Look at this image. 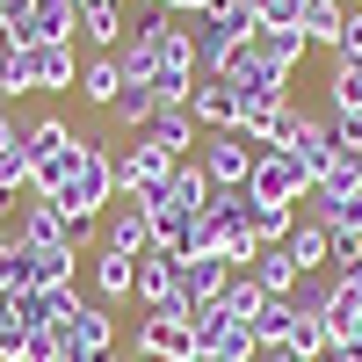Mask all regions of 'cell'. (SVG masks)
<instances>
[{
	"instance_id": "obj_41",
	"label": "cell",
	"mask_w": 362,
	"mask_h": 362,
	"mask_svg": "<svg viewBox=\"0 0 362 362\" xmlns=\"http://www.w3.org/2000/svg\"><path fill=\"white\" fill-rule=\"evenodd\" d=\"M290 348L305 355V362H319V355H326V319H305V312H297V326H290Z\"/></svg>"
},
{
	"instance_id": "obj_17",
	"label": "cell",
	"mask_w": 362,
	"mask_h": 362,
	"mask_svg": "<svg viewBox=\"0 0 362 362\" xmlns=\"http://www.w3.org/2000/svg\"><path fill=\"white\" fill-rule=\"evenodd\" d=\"M189 116H196L203 131H239L247 102H239V87H232V80H196V95H189Z\"/></svg>"
},
{
	"instance_id": "obj_37",
	"label": "cell",
	"mask_w": 362,
	"mask_h": 362,
	"mask_svg": "<svg viewBox=\"0 0 362 362\" xmlns=\"http://www.w3.org/2000/svg\"><path fill=\"white\" fill-rule=\"evenodd\" d=\"M247 203H254V196H247ZM290 225H297V210H290V203H254V239H261V247H283Z\"/></svg>"
},
{
	"instance_id": "obj_45",
	"label": "cell",
	"mask_w": 362,
	"mask_h": 362,
	"mask_svg": "<svg viewBox=\"0 0 362 362\" xmlns=\"http://www.w3.org/2000/svg\"><path fill=\"white\" fill-rule=\"evenodd\" d=\"M334 138H341V153H355V145H362V109H341L334 116Z\"/></svg>"
},
{
	"instance_id": "obj_27",
	"label": "cell",
	"mask_w": 362,
	"mask_h": 362,
	"mask_svg": "<svg viewBox=\"0 0 362 362\" xmlns=\"http://www.w3.org/2000/svg\"><path fill=\"white\" fill-rule=\"evenodd\" d=\"M73 80H80L73 44H37V95H66Z\"/></svg>"
},
{
	"instance_id": "obj_51",
	"label": "cell",
	"mask_w": 362,
	"mask_h": 362,
	"mask_svg": "<svg viewBox=\"0 0 362 362\" xmlns=\"http://www.w3.org/2000/svg\"><path fill=\"white\" fill-rule=\"evenodd\" d=\"M196 362H232V355H196Z\"/></svg>"
},
{
	"instance_id": "obj_43",
	"label": "cell",
	"mask_w": 362,
	"mask_h": 362,
	"mask_svg": "<svg viewBox=\"0 0 362 362\" xmlns=\"http://www.w3.org/2000/svg\"><path fill=\"white\" fill-rule=\"evenodd\" d=\"M334 283H341L348 305H362V247L355 254H334Z\"/></svg>"
},
{
	"instance_id": "obj_15",
	"label": "cell",
	"mask_w": 362,
	"mask_h": 362,
	"mask_svg": "<svg viewBox=\"0 0 362 362\" xmlns=\"http://www.w3.org/2000/svg\"><path fill=\"white\" fill-rule=\"evenodd\" d=\"M29 326H44V290H0V362L22 355Z\"/></svg>"
},
{
	"instance_id": "obj_22",
	"label": "cell",
	"mask_w": 362,
	"mask_h": 362,
	"mask_svg": "<svg viewBox=\"0 0 362 362\" xmlns=\"http://www.w3.org/2000/svg\"><path fill=\"white\" fill-rule=\"evenodd\" d=\"M80 102H95V109H116V95H124V66H116V58L109 51H95V58H87V66H80Z\"/></svg>"
},
{
	"instance_id": "obj_47",
	"label": "cell",
	"mask_w": 362,
	"mask_h": 362,
	"mask_svg": "<svg viewBox=\"0 0 362 362\" xmlns=\"http://www.w3.org/2000/svg\"><path fill=\"white\" fill-rule=\"evenodd\" d=\"M160 8H167V15H181V22H196V15H203V0H160Z\"/></svg>"
},
{
	"instance_id": "obj_21",
	"label": "cell",
	"mask_w": 362,
	"mask_h": 362,
	"mask_svg": "<svg viewBox=\"0 0 362 362\" xmlns=\"http://www.w3.org/2000/svg\"><path fill=\"white\" fill-rule=\"evenodd\" d=\"M283 254L297 261V276H312V268H334V239H326V225L297 218V225H290V239H283Z\"/></svg>"
},
{
	"instance_id": "obj_52",
	"label": "cell",
	"mask_w": 362,
	"mask_h": 362,
	"mask_svg": "<svg viewBox=\"0 0 362 362\" xmlns=\"http://www.w3.org/2000/svg\"><path fill=\"white\" fill-rule=\"evenodd\" d=\"M319 362H355V355H319Z\"/></svg>"
},
{
	"instance_id": "obj_1",
	"label": "cell",
	"mask_w": 362,
	"mask_h": 362,
	"mask_svg": "<svg viewBox=\"0 0 362 362\" xmlns=\"http://www.w3.org/2000/svg\"><path fill=\"white\" fill-rule=\"evenodd\" d=\"M22 153H29V196H58V189L73 181L87 138H80L73 124H58V116H37L29 138H22Z\"/></svg>"
},
{
	"instance_id": "obj_40",
	"label": "cell",
	"mask_w": 362,
	"mask_h": 362,
	"mask_svg": "<svg viewBox=\"0 0 362 362\" xmlns=\"http://www.w3.org/2000/svg\"><path fill=\"white\" fill-rule=\"evenodd\" d=\"M0 290H29V247H22V239L0 247Z\"/></svg>"
},
{
	"instance_id": "obj_16",
	"label": "cell",
	"mask_w": 362,
	"mask_h": 362,
	"mask_svg": "<svg viewBox=\"0 0 362 362\" xmlns=\"http://www.w3.org/2000/svg\"><path fill=\"white\" fill-rule=\"evenodd\" d=\"M102 247L131 254V261L153 254V218H145V203H138V196H116V218L102 225Z\"/></svg>"
},
{
	"instance_id": "obj_10",
	"label": "cell",
	"mask_w": 362,
	"mask_h": 362,
	"mask_svg": "<svg viewBox=\"0 0 362 362\" xmlns=\"http://www.w3.org/2000/svg\"><path fill=\"white\" fill-rule=\"evenodd\" d=\"M305 189H312V181L297 174L290 153H254V174H247V196H254V203H290V210H297Z\"/></svg>"
},
{
	"instance_id": "obj_26",
	"label": "cell",
	"mask_w": 362,
	"mask_h": 362,
	"mask_svg": "<svg viewBox=\"0 0 362 362\" xmlns=\"http://www.w3.org/2000/svg\"><path fill=\"white\" fill-rule=\"evenodd\" d=\"M247 51H261L268 58V66H283V73H297V66H305V29H254V44Z\"/></svg>"
},
{
	"instance_id": "obj_35",
	"label": "cell",
	"mask_w": 362,
	"mask_h": 362,
	"mask_svg": "<svg viewBox=\"0 0 362 362\" xmlns=\"http://www.w3.org/2000/svg\"><path fill=\"white\" fill-rule=\"evenodd\" d=\"M290 326H297V305H290V297H268L261 319H254V341H261V348H283Z\"/></svg>"
},
{
	"instance_id": "obj_3",
	"label": "cell",
	"mask_w": 362,
	"mask_h": 362,
	"mask_svg": "<svg viewBox=\"0 0 362 362\" xmlns=\"http://www.w3.org/2000/svg\"><path fill=\"white\" fill-rule=\"evenodd\" d=\"M254 29H261V22H254L247 0H232L225 15H203V22H196V73H203V80H218L232 58L254 44Z\"/></svg>"
},
{
	"instance_id": "obj_6",
	"label": "cell",
	"mask_w": 362,
	"mask_h": 362,
	"mask_svg": "<svg viewBox=\"0 0 362 362\" xmlns=\"http://www.w3.org/2000/svg\"><path fill=\"white\" fill-rule=\"evenodd\" d=\"M196 167H203L210 189H247V174H254V145L239 138V131H210V138L196 145Z\"/></svg>"
},
{
	"instance_id": "obj_39",
	"label": "cell",
	"mask_w": 362,
	"mask_h": 362,
	"mask_svg": "<svg viewBox=\"0 0 362 362\" xmlns=\"http://www.w3.org/2000/svg\"><path fill=\"white\" fill-rule=\"evenodd\" d=\"M15 196H29V153H0V210H15Z\"/></svg>"
},
{
	"instance_id": "obj_31",
	"label": "cell",
	"mask_w": 362,
	"mask_h": 362,
	"mask_svg": "<svg viewBox=\"0 0 362 362\" xmlns=\"http://www.w3.org/2000/svg\"><path fill=\"white\" fill-rule=\"evenodd\" d=\"M0 95H8V102L37 95V44H22V51H0Z\"/></svg>"
},
{
	"instance_id": "obj_18",
	"label": "cell",
	"mask_w": 362,
	"mask_h": 362,
	"mask_svg": "<svg viewBox=\"0 0 362 362\" xmlns=\"http://www.w3.org/2000/svg\"><path fill=\"white\" fill-rule=\"evenodd\" d=\"M80 37L95 51H116L131 37V0H80Z\"/></svg>"
},
{
	"instance_id": "obj_42",
	"label": "cell",
	"mask_w": 362,
	"mask_h": 362,
	"mask_svg": "<svg viewBox=\"0 0 362 362\" xmlns=\"http://www.w3.org/2000/svg\"><path fill=\"white\" fill-rule=\"evenodd\" d=\"M15 362H66V348H58V334H51V326H29Z\"/></svg>"
},
{
	"instance_id": "obj_34",
	"label": "cell",
	"mask_w": 362,
	"mask_h": 362,
	"mask_svg": "<svg viewBox=\"0 0 362 362\" xmlns=\"http://www.w3.org/2000/svg\"><path fill=\"white\" fill-rule=\"evenodd\" d=\"M109 116H116V124H124V131L138 138V131H145V124H153V116H160V95H153V87H124V95H116V109H109Z\"/></svg>"
},
{
	"instance_id": "obj_53",
	"label": "cell",
	"mask_w": 362,
	"mask_h": 362,
	"mask_svg": "<svg viewBox=\"0 0 362 362\" xmlns=\"http://www.w3.org/2000/svg\"><path fill=\"white\" fill-rule=\"evenodd\" d=\"M138 8H160V0H138Z\"/></svg>"
},
{
	"instance_id": "obj_4",
	"label": "cell",
	"mask_w": 362,
	"mask_h": 362,
	"mask_svg": "<svg viewBox=\"0 0 362 362\" xmlns=\"http://www.w3.org/2000/svg\"><path fill=\"white\" fill-rule=\"evenodd\" d=\"M174 167H181V160H174V153H160V145L138 131V138L124 145V153H116V196H138V203H153V196L167 189V181H174Z\"/></svg>"
},
{
	"instance_id": "obj_8",
	"label": "cell",
	"mask_w": 362,
	"mask_h": 362,
	"mask_svg": "<svg viewBox=\"0 0 362 362\" xmlns=\"http://www.w3.org/2000/svg\"><path fill=\"white\" fill-rule=\"evenodd\" d=\"M297 124H305V109H297V102H247L239 138H247L254 153H283V145L297 138Z\"/></svg>"
},
{
	"instance_id": "obj_2",
	"label": "cell",
	"mask_w": 362,
	"mask_h": 362,
	"mask_svg": "<svg viewBox=\"0 0 362 362\" xmlns=\"http://www.w3.org/2000/svg\"><path fill=\"white\" fill-rule=\"evenodd\" d=\"M44 203L66 210V225H73V218H102V203H116V153H109L102 138H87V153H80L73 181H66L58 196H44Z\"/></svg>"
},
{
	"instance_id": "obj_32",
	"label": "cell",
	"mask_w": 362,
	"mask_h": 362,
	"mask_svg": "<svg viewBox=\"0 0 362 362\" xmlns=\"http://www.w3.org/2000/svg\"><path fill=\"white\" fill-rule=\"evenodd\" d=\"M341 22H348L341 0H305V22H297V29H305V44H326V51H334V44H341Z\"/></svg>"
},
{
	"instance_id": "obj_44",
	"label": "cell",
	"mask_w": 362,
	"mask_h": 362,
	"mask_svg": "<svg viewBox=\"0 0 362 362\" xmlns=\"http://www.w3.org/2000/svg\"><path fill=\"white\" fill-rule=\"evenodd\" d=\"M334 58H362V8H348V22H341V44H334Z\"/></svg>"
},
{
	"instance_id": "obj_56",
	"label": "cell",
	"mask_w": 362,
	"mask_h": 362,
	"mask_svg": "<svg viewBox=\"0 0 362 362\" xmlns=\"http://www.w3.org/2000/svg\"><path fill=\"white\" fill-rule=\"evenodd\" d=\"M0 102H8V95H0Z\"/></svg>"
},
{
	"instance_id": "obj_11",
	"label": "cell",
	"mask_w": 362,
	"mask_h": 362,
	"mask_svg": "<svg viewBox=\"0 0 362 362\" xmlns=\"http://www.w3.org/2000/svg\"><path fill=\"white\" fill-rule=\"evenodd\" d=\"M283 153H290V160H297V174H305L312 189H319V174H326V167L341 160V138H334V116H312V109H305V124H297V138L283 145Z\"/></svg>"
},
{
	"instance_id": "obj_13",
	"label": "cell",
	"mask_w": 362,
	"mask_h": 362,
	"mask_svg": "<svg viewBox=\"0 0 362 362\" xmlns=\"http://www.w3.org/2000/svg\"><path fill=\"white\" fill-rule=\"evenodd\" d=\"M87 290H95V305H131V290H138V261L116 254V247H95V254H87Z\"/></svg>"
},
{
	"instance_id": "obj_7",
	"label": "cell",
	"mask_w": 362,
	"mask_h": 362,
	"mask_svg": "<svg viewBox=\"0 0 362 362\" xmlns=\"http://www.w3.org/2000/svg\"><path fill=\"white\" fill-rule=\"evenodd\" d=\"M189 326H196V355H232V362H254V355H261L254 326H239L225 305H203Z\"/></svg>"
},
{
	"instance_id": "obj_14",
	"label": "cell",
	"mask_w": 362,
	"mask_h": 362,
	"mask_svg": "<svg viewBox=\"0 0 362 362\" xmlns=\"http://www.w3.org/2000/svg\"><path fill=\"white\" fill-rule=\"evenodd\" d=\"M15 239H22V247H66V254H73V225H66V210L44 203V196H29V203L15 210Z\"/></svg>"
},
{
	"instance_id": "obj_50",
	"label": "cell",
	"mask_w": 362,
	"mask_h": 362,
	"mask_svg": "<svg viewBox=\"0 0 362 362\" xmlns=\"http://www.w3.org/2000/svg\"><path fill=\"white\" fill-rule=\"evenodd\" d=\"M66 362H116V355H66Z\"/></svg>"
},
{
	"instance_id": "obj_19",
	"label": "cell",
	"mask_w": 362,
	"mask_h": 362,
	"mask_svg": "<svg viewBox=\"0 0 362 362\" xmlns=\"http://www.w3.org/2000/svg\"><path fill=\"white\" fill-rule=\"evenodd\" d=\"M174 290H181V254H160V247H153V254L138 261V290H131V297H138L145 312H160Z\"/></svg>"
},
{
	"instance_id": "obj_49",
	"label": "cell",
	"mask_w": 362,
	"mask_h": 362,
	"mask_svg": "<svg viewBox=\"0 0 362 362\" xmlns=\"http://www.w3.org/2000/svg\"><path fill=\"white\" fill-rule=\"evenodd\" d=\"M8 239H15V225H8V210H0V247H8Z\"/></svg>"
},
{
	"instance_id": "obj_5",
	"label": "cell",
	"mask_w": 362,
	"mask_h": 362,
	"mask_svg": "<svg viewBox=\"0 0 362 362\" xmlns=\"http://www.w3.org/2000/svg\"><path fill=\"white\" fill-rule=\"evenodd\" d=\"M131 355H145V362H196V326L174 319V312H145L131 326Z\"/></svg>"
},
{
	"instance_id": "obj_55",
	"label": "cell",
	"mask_w": 362,
	"mask_h": 362,
	"mask_svg": "<svg viewBox=\"0 0 362 362\" xmlns=\"http://www.w3.org/2000/svg\"><path fill=\"white\" fill-rule=\"evenodd\" d=\"M131 362H145V355H131Z\"/></svg>"
},
{
	"instance_id": "obj_12",
	"label": "cell",
	"mask_w": 362,
	"mask_h": 362,
	"mask_svg": "<svg viewBox=\"0 0 362 362\" xmlns=\"http://www.w3.org/2000/svg\"><path fill=\"white\" fill-rule=\"evenodd\" d=\"M218 80L239 87V102H290V73H283V66H268L261 51H239Z\"/></svg>"
},
{
	"instance_id": "obj_20",
	"label": "cell",
	"mask_w": 362,
	"mask_h": 362,
	"mask_svg": "<svg viewBox=\"0 0 362 362\" xmlns=\"http://www.w3.org/2000/svg\"><path fill=\"white\" fill-rule=\"evenodd\" d=\"M225 283H232V261H225V254H210V261H181V297H189L196 312H203V305H218Z\"/></svg>"
},
{
	"instance_id": "obj_33",
	"label": "cell",
	"mask_w": 362,
	"mask_h": 362,
	"mask_svg": "<svg viewBox=\"0 0 362 362\" xmlns=\"http://www.w3.org/2000/svg\"><path fill=\"white\" fill-rule=\"evenodd\" d=\"M218 305H225L239 326H254V319H261V305H268V290H261L254 276H239V268H232V283H225V297H218Z\"/></svg>"
},
{
	"instance_id": "obj_54",
	"label": "cell",
	"mask_w": 362,
	"mask_h": 362,
	"mask_svg": "<svg viewBox=\"0 0 362 362\" xmlns=\"http://www.w3.org/2000/svg\"><path fill=\"white\" fill-rule=\"evenodd\" d=\"M355 160H362V145H355Z\"/></svg>"
},
{
	"instance_id": "obj_28",
	"label": "cell",
	"mask_w": 362,
	"mask_h": 362,
	"mask_svg": "<svg viewBox=\"0 0 362 362\" xmlns=\"http://www.w3.org/2000/svg\"><path fill=\"white\" fill-rule=\"evenodd\" d=\"M334 297H341V283H334V268H312V276H297V290H290V305L305 312V319H326V312H334Z\"/></svg>"
},
{
	"instance_id": "obj_36",
	"label": "cell",
	"mask_w": 362,
	"mask_h": 362,
	"mask_svg": "<svg viewBox=\"0 0 362 362\" xmlns=\"http://www.w3.org/2000/svg\"><path fill=\"white\" fill-rule=\"evenodd\" d=\"M312 196H326V203H341V196H362V160H355V153H341L334 167L319 174V189H312Z\"/></svg>"
},
{
	"instance_id": "obj_38",
	"label": "cell",
	"mask_w": 362,
	"mask_h": 362,
	"mask_svg": "<svg viewBox=\"0 0 362 362\" xmlns=\"http://www.w3.org/2000/svg\"><path fill=\"white\" fill-rule=\"evenodd\" d=\"M326 95H334V116H341V109H362V58H334Z\"/></svg>"
},
{
	"instance_id": "obj_24",
	"label": "cell",
	"mask_w": 362,
	"mask_h": 362,
	"mask_svg": "<svg viewBox=\"0 0 362 362\" xmlns=\"http://www.w3.org/2000/svg\"><path fill=\"white\" fill-rule=\"evenodd\" d=\"M80 261L66 247H29V290H73Z\"/></svg>"
},
{
	"instance_id": "obj_48",
	"label": "cell",
	"mask_w": 362,
	"mask_h": 362,
	"mask_svg": "<svg viewBox=\"0 0 362 362\" xmlns=\"http://www.w3.org/2000/svg\"><path fill=\"white\" fill-rule=\"evenodd\" d=\"M254 362H305V355H297V348H290V341H283V348H261V355H254Z\"/></svg>"
},
{
	"instance_id": "obj_29",
	"label": "cell",
	"mask_w": 362,
	"mask_h": 362,
	"mask_svg": "<svg viewBox=\"0 0 362 362\" xmlns=\"http://www.w3.org/2000/svg\"><path fill=\"white\" fill-rule=\"evenodd\" d=\"M80 37V0H37V44H73Z\"/></svg>"
},
{
	"instance_id": "obj_30",
	"label": "cell",
	"mask_w": 362,
	"mask_h": 362,
	"mask_svg": "<svg viewBox=\"0 0 362 362\" xmlns=\"http://www.w3.org/2000/svg\"><path fill=\"white\" fill-rule=\"evenodd\" d=\"M247 276H254V283H261L268 297H290V290H297V261H290L283 247H261V254H254V268H247Z\"/></svg>"
},
{
	"instance_id": "obj_9",
	"label": "cell",
	"mask_w": 362,
	"mask_h": 362,
	"mask_svg": "<svg viewBox=\"0 0 362 362\" xmlns=\"http://www.w3.org/2000/svg\"><path fill=\"white\" fill-rule=\"evenodd\" d=\"M58 348H66V355H116V319H109V305L80 297L73 319L58 326Z\"/></svg>"
},
{
	"instance_id": "obj_23",
	"label": "cell",
	"mask_w": 362,
	"mask_h": 362,
	"mask_svg": "<svg viewBox=\"0 0 362 362\" xmlns=\"http://www.w3.org/2000/svg\"><path fill=\"white\" fill-rule=\"evenodd\" d=\"M145 138H153L160 153H174V160H189V145H203V138H196V116H189V109H160L153 124H145Z\"/></svg>"
},
{
	"instance_id": "obj_46",
	"label": "cell",
	"mask_w": 362,
	"mask_h": 362,
	"mask_svg": "<svg viewBox=\"0 0 362 362\" xmlns=\"http://www.w3.org/2000/svg\"><path fill=\"white\" fill-rule=\"evenodd\" d=\"M22 138H29V124H15L8 102H0V153H22Z\"/></svg>"
},
{
	"instance_id": "obj_25",
	"label": "cell",
	"mask_w": 362,
	"mask_h": 362,
	"mask_svg": "<svg viewBox=\"0 0 362 362\" xmlns=\"http://www.w3.org/2000/svg\"><path fill=\"white\" fill-rule=\"evenodd\" d=\"M326 355L362 362V305H348V297H334V312H326Z\"/></svg>"
}]
</instances>
